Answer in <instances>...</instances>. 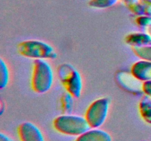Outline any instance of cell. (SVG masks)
<instances>
[{"label": "cell", "mask_w": 151, "mask_h": 141, "mask_svg": "<svg viewBox=\"0 0 151 141\" xmlns=\"http://www.w3.org/2000/svg\"><path fill=\"white\" fill-rule=\"evenodd\" d=\"M3 111H4V104H3L2 101H1V108H0V112H1V115L3 113Z\"/></svg>", "instance_id": "44dd1931"}, {"label": "cell", "mask_w": 151, "mask_h": 141, "mask_svg": "<svg viewBox=\"0 0 151 141\" xmlns=\"http://www.w3.org/2000/svg\"><path fill=\"white\" fill-rule=\"evenodd\" d=\"M53 127L57 132L66 135L80 136L91 129L85 117L64 114L53 120Z\"/></svg>", "instance_id": "7a4b0ae2"}, {"label": "cell", "mask_w": 151, "mask_h": 141, "mask_svg": "<svg viewBox=\"0 0 151 141\" xmlns=\"http://www.w3.org/2000/svg\"><path fill=\"white\" fill-rule=\"evenodd\" d=\"M73 98L74 97L67 91L64 93L61 96V98H60V105H61V108L64 113H69L72 110L74 104Z\"/></svg>", "instance_id": "5bb4252c"}, {"label": "cell", "mask_w": 151, "mask_h": 141, "mask_svg": "<svg viewBox=\"0 0 151 141\" xmlns=\"http://www.w3.org/2000/svg\"><path fill=\"white\" fill-rule=\"evenodd\" d=\"M147 33L149 34V35L151 36V25L150 26H149L148 28H147Z\"/></svg>", "instance_id": "7402d4cb"}, {"label": "cell", "mask_w": 151, "mask_h": 141, "mask_svg": "<svg viewBox=\"0 0 151 141\" xmlns=\"http://www.w3.org/2000/svg\"><path fill=\"white\" fill-rule=\"evenodd\" d=\"M131 72L141 82L151 81V62L141 60L132 66Z\"/></svg>", "instance_id": "ba28073f"}, {"label": "cell", "mask_w": 151, "mask_h": 141, "mask_svg": "<svg viewBox=\"0 0 151 141\" xmlns=\"http://www.w3.org/2000/svg\"><path fill=\"white\" fill-rule=\"evenodd\" d=\"M145 9L146 16H151V0H140Z\"/></svg>", "instance_id": "e0dca14e"}, {"label": "cell", "mask_w": 151, "mask_h": 141, "mask_svg": "<svg viewBox=\"0 0 151 141\" xmlns=\"http://www.w3.org/2000/svg\"><path fill=\"white\" fill-rule=\"evenodd\" d=\"M110 100L108 98H98L93 101L87 109L85 118L91 128H100L107 118Z\"/></svg>", "instance_id": "5b68a950"}, {"label": "cell", "mask_w": 151, "mask_h": 141, "mask_svg": "<svg viewBox=\"0 0 151 141\" xmlns=\"http://www.w3.org/2000/svg\"><path fill=\"white\" fill-rule=\"evenodd\" d=\"M125 43L131 47L145 46L151 45V36L148 33L132 32L125 37Z\"/></svg>", "instance_id": "30bf717a"}, {"label": "cell", "mask_w": 151, "mask_h": 141, "mask_svg": "<svg viewBox=\"0 0 151 141\" xmlns=\"http://www.w3.org/2000/svg\"><path fill=\"white\" fill-rule=\"evenodd\" d=\"M119 0H91L88 3L90 7L97 9L109 8L115 5Z\"/></svg>", "instance_id": "9a60e30c"}, {"label": "cell", "mask_w": 151, "mask_h": 141, "mask_svg": "<svg viewBox=\"0 0 151 141\" xmlns=\"http://www.w3.org/2000/svg\"><path fill=\"white\" fill-rule=\"evenodd\" d=\"M21 55L35 60H54L57 53L47 43L38 40H28L20 43L17 47Z\"/></svg>", "instance_id": "3957f363"}, {"label": "cell", "mask_w": 151, "mask_h": 141, "mask_svg": "<svg viewBox=\"0 0 151 141\" xmlns=\"http://www.w3.org/2000/svg\"><path fill=\"white\" fill-rule=\"evenodd\" d=\"M142 90L145 95L151 97V81L143 82Z\"/></svg>", "instance_id": "ac0fdd59"}, {"label": "cell", "mask_w": 151, "mask_h": 141, "mask_svg": "<svg viewBox=\"0 0 151 141\" xmlns=\"http://www.w3.org/2000/svg\"><path fill=\"white\" fill-rule=\"evenodd\" d=\"M0 141H14L13 139L7 136L5 134L1 132L0 133Z\"/></svg>", "instance_id": "d6986e66"}, {"label": "cell", "mask_w": 151, "mask_h": 141, "mask_svg": "<svg viewBox=\"0 0 151 141\" xmlns=\"http://www.w3.org/2000/svg\"><path fill=\"white\" fill-rule=\"evenodd\" d=\"M75 141H112V138L106 131L99 128H91L78 136Z\"/></svg>", "instance_id": "9c48e42d"}, {"label": "cell", "mask_w": 151, "mask_h": 141, "mask_svg": "<svg viewBox=\"0 0 151 141\" xmlns=\"http://www.w3.org/2000/svg\"><path fill=\"white\" fill-rule=\"evenodd\" d=\"M134 54L141 60L151 62V45L145 46L132 47Z\"/></svg>", "instance_id": "4fadbf2b"}, {"label": "cell", "mask_w": 151, "mask_h": 141, "mask_svg": "<svg viewBox=\"0 0 151 141\" xmlns=\"http://www.w3.org/2000/svg\"><path fill=\"white\" fill-rule=\"evenodd\" d=\"M54 73L50 63L45 60H35L32 68L31 86L37 93H44L51 89Z\"/></svg>", "instance_id": "6da1fadb"}, {"label": "cell", "mask_w": 151, "mask_h": 141, "mask_svg": "<svg viewBox=\"0 0 151 141\" xmlns=\"http://www.w3.org/2000/svg\"><path fill=\"white\" fill-rule=\"evenodd\" d=\"M122 1H123L124 4H125V6H127L128 5V4H131V3L134 2V1H137V0H122Z\"/></svg>", "instance_id": "ffe728a7"}, {"label": "cell", "mask_w": 151, "mask_h": 141, "mask_svg": "<svg viewBox=\"0 0 151 141\" xmlns=\"http://www.w3.org/2000/svg\"><path fill=\"white\" fill-rule=\"evenodd\" d=\"M117 82L120 84L123 89L127 90L129 92L139 93L142 91L143 83H140L141 81L136 78L132 73H126V72H120L117 73Z\"/></svg>", "instance_id": "52a82bcc"}, {"label": "cell", "mask_w": 151, "mask_h": 141, "mask_svg": "<svg viewBox=\"0 0 151 141\" xmlns=\"http://www.w3.org/2000/svg\"><path fill=\"white\" fill-rule=\"evenodd\" d=\"M10 78L9 69L3 59H0V88L1 89L7 85Z\"/></svg>", "instance_id": "7c38bea8"}, {"label": "cell", "mask_w": 151, "mask_h": 141, "mask_svg": "<svg viewBox=\"0 0 151 141\" xmlns=\"http://www.w3.org/2000/svg\"><path fill=\"white\" fill-rule=\"evenodd\" d=\"M139 110L144 121L151 125V97L145 95L142 98L139 104Z\"/></svg>", "instance_id": "8fae6325"}, {"label": "cell", "mask_w": 151, "mask_h": 141, "mask_svg": "<svg viewBox=\"0 0 151 141\" xmlns=\"http://www.w3.org/2000/svg\"><path fill=\"white\" fill-rule=\"evenodd\" d=\"M17 132L20 141H45L39 128L31 122L21 123Z\"/></svg>", "instance_id": "8992f818"}, {"label": "cell", "mask_w": 151, "mask_h": 141, "mask_svg": "<svg viewBox=\"0 0 151 141\" xmlns=\"http://www.w3.org/2000/svg\"><path fill=\"white\" fill-rule=\"evenodd\" d=\"M58 76L66 90L74 98H79L83 90L81 73L72 65L63 63L58 67Z\"/></svg>", "instance_id": "277c9868"}, {"label": "cell", "mask_w": 151, "mask_h": 141, "mask_svg": "<svg viewBox=\"0 0 151 141\" xmlns=\"http://www.w3.org/2000/svg\"><path fill=\"white\" fill-rule=\"evenodd\" d=\"M135 21L136 24L140 27H144L147 29L151 25V16H146V15L139 16L137 17Z\"/></svg>", "instance_id": "2e32d148"}, {"label": "cell", "mask_w": 151, "mask_h": 141, "mask_svg": "<svg viewBox=\"0 0 151 141\" xmlns=\"http://www.w3.org/2000/svg\"><path fill=\"white\" fill-rule=\"evenodd\" d=\"M143 141H145V140H143Z\"/></svg>", "instance_id": "603a6c76"}]
</instances>
